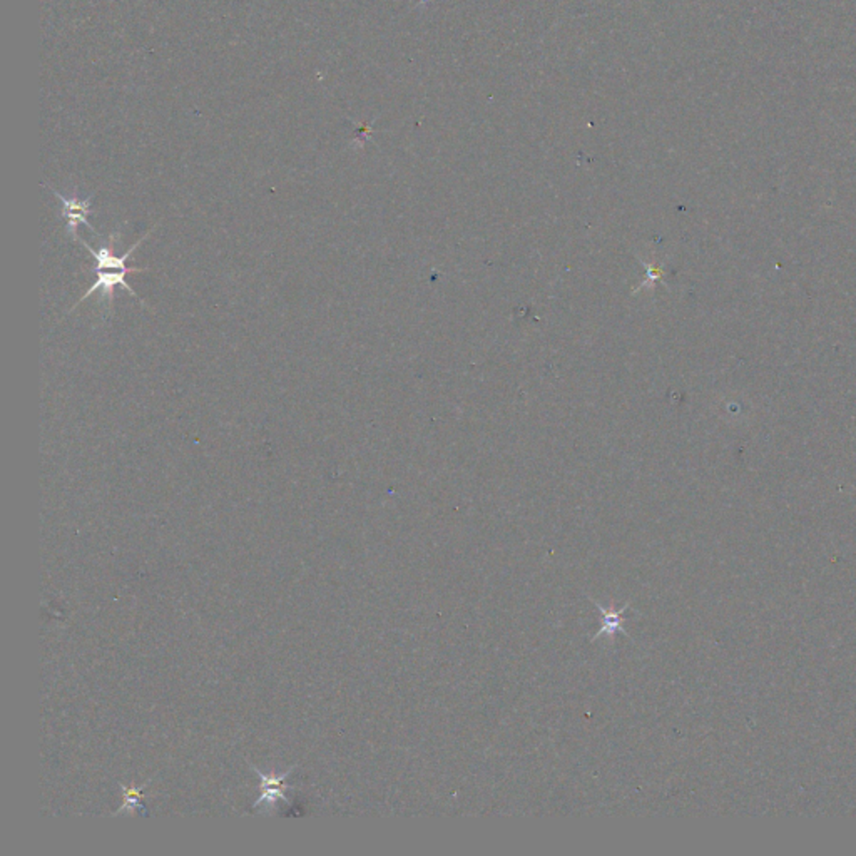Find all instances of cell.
<instances>
[{
    "instance_id": "cell-1",
    "label": "cell",
    "mask_w": 856,
    "mask_h": 856,
    "mask_svg": "<svg viewBox=\"0 0 856 856\" xmlns=\"http://www.w3.org/2000/svg\"><path fill=\"white\" fill-rule=\"evenodd\" d=\"M251 770H253V771L259 776V779H261V796H259L258 802L253 804V808H257V810L263 808V811L268 813V811H272L273 808L278 804L280 800L285 803L289 802L288 796H286V793L291 789V787L286 785V778L293 771V768L288 770L286 773H281V775H265V773L259 771L258 768H255L253 764H251Z\"/></svg>"
},
{
    "instance_id": "cell-2",
    "label": "cell",
    "mask_w": 856,
    "mask_h": 856,
    "mask_svg": "<svg viewBox=\"0 0 856 856\" xmlns=\"http://www.w3.org/2000/svg\"><path fill=\"white\" fill-rule=\"evenodd\" d=\"M49 190L53 191L55 198L62 203V216L68 221V230L74 240H77V228H79L81 224H86L94 234H99L94 226L87 221V216L93 213V209H91L93 196H89V198H86V200L66 198V196H62V194H61L59 191L54 190V188H49Z\"/></svg>"
},
{
    "instance_id": "cell-3",
    "label": "cell",
    "mask_w": 856,
    "mask_h": 856,
    "mask_svg": "<svg viewBox=\"0 0 856 856\" xmlns=\"http://www.w3.org/2000/svg\"><path fill=\"white\" fill-rule=\"evenodd\" d=\"M123 789L124 793H126V798H124L123 808H119V811H118V813L126 811L127 808H131V811H136L137 808H143V806H141V803H139V798H141V789L135 788V787H133V788H124L123 787ZM118 813H116V815H118Z\"/></svg>"
}]
</instances>
